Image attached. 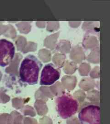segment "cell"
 <instances>
[{
    "label": "cell",
    "mask_w": 110,
    "mask_h": 124,
    "mask_svg": "<svg viewBox=\"0 0 110 124\" xmlns=\"http://www.w3.org/2000/svg\"><path fill=\"white\" fill-rule=\"evenodd\" d=\"M41 62L34 55H29L23 60L19 70L20 79L22 82L33 85L37 84Z\"/></svg>",
    "instance_id": "obj_1"
},
{
    "label": "cell",
    "mask_w": 110,
    "mask_h": 124,
    "mask_svg": "<svg viewBox=\"0 0 110 124\" xmlns=\"http://www.w3.org/2000/svg\"><path fill=\"white\" fill-rule=\"evenodd\" d=\"M79 107L78 101L70 94H62L56 99L57 113L64 119L69 118L76 114Z\"/></svg>",
    "instance_id": "obj_2"
},
{
    "label": "cell",
    "mask_w": 110,
    "mask_h": 124,
    "mask_svg": "<svg viewBox=\"0 0 110 124\" xmlns=\"http://www.w3.org/2000/svg\"><path fill=\"white\" fill-rule=\"evenodd\" d=\"M100 107L95 105H88L80 110L79 118L81 124H101Z\"/></svg>",
    "instance_id": "obj_3"
},
{
    "label": "cell",
    "mask_w": 110,
    "mask_h": 124,
    "mask_svg": "<svg viewBox=\"0 0 110 124\" xmlns=\"http://www.w3.org/2000/svg\"><path fill=\"white\" fill-rule=\"evenodd\" d=\"M15 52L13 43L6 39L0 40V66L5 67L12 61Z\"/></svg>",
    "instance_id": "obj_4"
},
{
    "label": "cell",
    "mask_w": 110,
    "mask_h": 124,
    "mask_svg": "<svg viewBox=\"0 0 110 124\" xmlns=\"http://www.w3.org/2000/svg\"><path fill=\"white\" fill-rule=\"evenodd\" d=\"M60 77V71L52 63L46 64L41 71L40 85H48L53 84Z\"/></svg>",
    "instance_id": "obj_5"
}]
</instances>
